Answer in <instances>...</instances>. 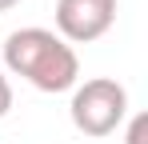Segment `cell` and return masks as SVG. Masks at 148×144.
<instances>
[{
	"mask_svg": "<svg viewBox=\"0 0 148 144\" xmlns=\"http://www.w3.org/2000/svg\"><path fill=\"white\" fill-rule=\"evenodd\" d=\"M4 68L28 80L36 92H68L80 80V60L52 28H16L4 40Z\"/></svg>",
	"mask_w": 148,
	"mask_h": 144,
	"instance_id": "cell-1",
	"label": "cell"
},
{
	"mask_svg": "<svg viewBox=\"0 0 148 144\" xmlns=\"http://www.w3.org/2000/svg\"><path fill=\"white\" fill-rule=\"evenodd\" d=\"M68 112H72L76 132L100 140V136H112L124 124V116H128V92L112 76H92V80H84V84L72 88Z\"/></svg>",
	"mask_w": 148,
	"mask_h": 144,
	"instance_id": "cell-2",
	"label": "cell"
},
{
	"mask_svg": "<svg viewBox=\"0 0 148 144\" xmlns=\"http://www.w3.org/2000/svg\"><path fill=\"white\" fill-rule=\"evenodd\" d=\"M56 36L68 44H92L116 24V0H56Z\"/></svg>",
	"mask_w": 148,
	"mask_h": 144,
	"instance_id": "cell-3",
	"label": "cell"
},
{
	"mask_svg": "<svg viewBox=\"0 0 148 144\" xmlns=\"http://www.w3.org/2000/svg\"><path fill=\"white\" fill-rule=\"evenodd\" d=\"M144 132H148V116L140 112V116H132V124H128V140L124 144H144Z\"/></svg>",
	"mask_w": 148,
	"mask_h": 144,
	"instance_id": "cell-4",
	"label": "cell"
},
{
	"mask_svg": "<svg viewBox=\"0 0 148 144\" xmlns=\"http://www.w3.org/2000/svg\"><path fill=\"white\" fill-rule=\"evenodd\" d=\"M8 108H12V84H8V76L0 72V120L8 116Z\"/></svg>",
	"mask_w": 148,
	"mask_h": 144,
	"instance_id": "cell-5",
	"label": "cell"
},
{
	"mask_svg": "<svg viewBox=\"0 0 148 144\" xmlns=\"http://www.w3.org/2000/svg\"><path fill=\"white\" fill-rule=\"evenodd\" d=\"M16 4H20V0H0V12H12Z\"/></svg>",
	"mask_w": 148,
	"mask_h": 144,
	"instance_id": "cell-6",
	"label": "cell"
}]
</instances>
